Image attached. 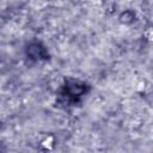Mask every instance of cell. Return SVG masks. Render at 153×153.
Masks as SVG:
<instances>
[]
</instances>
